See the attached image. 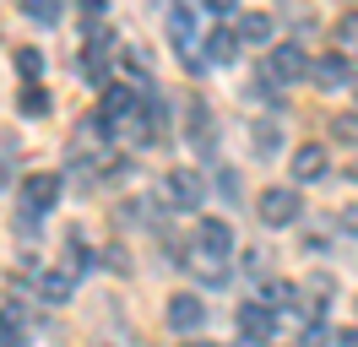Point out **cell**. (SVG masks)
<instances>
[{
  "label": "cell",
  "mask_w": 358,
  "mask_h": 347,
  "mask_svg": "<svg viewBox=\"0 0 358 347\" xmlns=\"http://www.w3.org/2000/svg\"><path fill=\"white\" fill-rule=\"evenodd\" d=\"M326 163H331V157H326V147H320V141H304V147L293 152V179H320V174H326Z\"/></svg>",
  "instance_id": "obj_11"
},
{
  "label": "cell",
  "mask_w": 358,
  "mask_h": 347,
  "mask_svg": "<svg viewBox=\"0 0 358 347\" xmlns=\"http://www.w3.org/2000/svg\"><path fill=\"white\" fill-rule=\"evenodd\" d=\"M206 11H212V17H223V22H228V17L239 22V11H234V0H212V6H206Z\"/></svg>",
  "instance_id": "obj_26"
},
{
  "label": "cell",
  "mask_w": 358,
  "mask_h": 347,
  "mask_svg": "<svg viewBox=\"0 0 358 347\" xmlns=\"http://www.w3.org/2000/svg\"><path fill=\"white\" fill-rule=\"evenodd\" d=\"M163 201L179 206V212H196V206L206 201V179L196 169H169L163 174Z\"/></svg>",
  "instance_id": "obj_2"
},
{
  "label": "cell",
  "mask_w": 358,
  "mask_h": 347,
  "mask_svg": "<svg viewBox=\"0 0 358 347\" xmlns=\"http://www.w3.org/2000/svg\"><path fill=\"white\" fill-rule=\"evenodd\" d=\"M196 347H217V342H196Z\"/></svg>",
  "instance_id": "obj_27"
},
{
  "label": "cell",
  "mask_w": 358,
  "mask_h": 347,
  "mask_svg": "<svg viewBox=\"0 0 358 347\" xmlns=\"http://www.w3.org/2000/svg\"><path fill=\"white\" fill-rule=\"evenodd\" d=\"M201 250L228 260V250H234V228H228L223 217H201Z\"/></svg>",
  "instance_id": "obj_12"
},
{
  "label": "cell",
  "mask_w": 358,
  "mask_h": 347,
  "mask_svg": "<svg viewBox=\"0 0 358 347\" xmlns=\"http://www.w3.org/2000/svg\"><path fill=\"white\" fill-rule=\"evenodd\" d=\"M217 190H223V201H239V174L223 169V174H217Z\"/></svg>",
  "instance_id": "obj_24"
},
{
  "label": "cell",
  "mask_w": 358,
  "mask_h": 347,
  "mask_svg": "<svg viewBox=\"0 0 358 347\" xmlns=\"http://www.w3.org/2000/svg\"><path fill=\"white\" fill-rule=\"evenodd\" d=\"M331 130H336V141H348V147H353V141H358V114H336Z\"/></svg>",
  "instance_id": "obj_21"
},
{
  "label": "cell",
  "mask_w": 358,
  "mask_h": 347,
  "mask_svg": "<svg viewBox=\"0 0 358 347\" xmlns=\"http://www.w3.org/2000/svg\"><path fill=\"white\" fill-rule=\"evenodd\" d=\"M169 38H174L179 49H196V11H190V6L169 11Z\"/></svg>",
  "instance_id": "obj_14"
},
{
  "label": "cell",
  "mask_w": 358,
  "mask_h": 347,
  "mask_svg": "<svg viewBox=\"0 0 358 347\" xmlns=\"http://www.w3.org/2000/svg\"><path fill=\"white\" fill-rule=\"evenodd\" d=\"M326 342H331V331H326L320 320H310V325H304V337H299V347H326Z\"/></svg>",
  "instance_id": "obj_22"
},
{
  "label": "cell",
  "mask_w": 358,
  "mask_h": 347,
  "mask_svg": "<svg viewBox=\"0 0 358 347\" xmlns=\"http://www.w3.org/2000/svg\"><path fill=\"white\" fill-rule=\"evenodd\" d=\"M22 11H27V22H49V27L60 22V6H55V0H27Z\"/></svg>",
  "instance_id": "obj_19"
},
{
  "label": "cell",
  "mask_w": 358,
  "mask_h": 347,
  "mask_svg": "<svg viewBox=\"0 0 358 347\" xmlns=\"http://www.w3.org/2000/svg\"><path fill=\"white\" fill-rule=\"evenodd\" d=\"M336 55H358V11L336 17Z\"/></svg>",
  "instance_id": "obj_16"
},
{
  "label": "cell",
  "mask_w": 358,
  "mask_h": 347,
  "mask_svg": "<svg viewBox=\"0 0 358 347\" xmlns=\"http://www.w3.org/2000/svg\"><path fill=\"white\" fill-rule=\"evenodd\" d=\"M255 206H261V222H266V228H293V222H299V212H304V201H299V190H293V185H266Z\"/></svg>",
  "instance_id": "obj_1"
},
{
  "label": "cell",
  "mask_w": 358,
  "mask_h": 347,
  "mask_svg": "<svg viewBox=\"0 0 358 347\" xmlns=\"http://www.w3.org/2000/svg\"><path fill=\"white\" fill-rule=\"evenodd\" d=\"M234 33H239V43H245V49H266L271 33H277V22H271L266 11H239Z\"/></svg>",
  "instance_id": "obj_8"
},
{
  "label": "cell",
  "mask_w": 358,
  "mask_h": 347,
  "mask_svg": "<svg viewBox=\"0 0 358 347\" xmlns=\"http://www.w3.org/2000/svg\"><path fill=\"white\" fill-rule=\"evenodd\" d=\"M310 65H315V60L304 55V43H271L261 71H266V76H277V82H304V76H310Z\"/></svg>",
  "instance_id": "obj_3"
},
{
  "label": "cell",
  "mask_w": 358,
  "mask_h": 347,
  "mask_svg": "<svg viewBox=\"0 0 358 347\" xmlns=\"http://www.w3.org/2000/svg\"><path fill=\"white\" fill-rule=\"evenodd\" d=\"M22 114H33V120H38V114H49V92H44L38 82L22 87Z\"/></svg>",
  "instance_id": "obj_18"
},
{
  "label": "cell",
  "mask_w": 358,
  "mask_h": 347,
  "mask_svg": "<svg viewBox=\"0 0 358 347\" xmlns=\"http://www.w3.org/2000/svg\"><path fill=\"white\" fill-rule=\"evenodd\" d=\"M38 65H44L38 49H17V71H22V76H38Z\"/></svg>",
  "instance_id": "obj_23"
},
{
  "label": "cell",
  "mask_w": 358,
  "mask_h": 347,
  "mask_svg": "<svg viewBox=\"0 0 358 347\" xmlns=\"http://www.w3.org/2000/svg\"><path fill=\"white\" fill-rule=\"evenodd\" d=\"M310 82L320 87V92H342V87H353V60H348V55H320V60L310 65Z\"/></svg>",
  "instance_id": "obj_5"
},
{
  "label": "cell",
  "mask_w": 358,
  "mask_h": 347,
  "mask_svg": "<svg viewBox=\"0 0 358 347\" xmlns=\"http://www.w3.org/2000/svg\"><path fill=\"white\" fill-rule=\"evenodd\" d=\"M261 304L288 309V304H299V288H293V282H261Z\"/></svg>",
  "instance_id": "obj_17"
},
{
  "label": "cell",
  "mask_w": 358,
  "mask_h": 347,
  "mask_svg": "<svg viewBox=\"0 0 358 347\" xmlns=\"http://www.w3.org/2000/svg\"><path fill=\"white\" fill-rule=\"evenodd\" d=\"M66 190V174H27L22 179V212L27 217H44Z\"/></svg>",
  "instance_id": "obj_4"
},
{
  "label": "cell",
  "mask_w": 358,
  "mask_h": 347,
  "mask_svg": "<svg viewBox=\"0 0 358 347\" xmlns=\"http://www.w3.org/2000/svg\"><path fill=\"white\" fill-rule=\"evenodd\" d=\"M103 260H109V271H131V266H125V260H131V255H125L120 244H109V250H103Z\"/></svg>",
  "instance_id": "obj_25"
},
{
  "label": "cell",
  "mask_w": 358,
  "mask_h": 347,
  "mask_svg": "<svg viewBox=\"0 0 358 347\" xmlns=\"http://www.w3.org/2000/svg\"><path fill=\"white\" fill-rule=\"evenodd\" d=\"M71 288H76V271H66V266H49L44 277H38V299H44V304H66Z\"/></svg>",
  "instance_id": "obj_9"
},
{
  "label": "cell",
  "mask_w": 358,
  "mask_h": 347,
  "mask_svg": "<svg viewBox=\"0 0 358 347\" xmlns=\"http://www.w3.org/2000/svg\"><path fill=\"white\" fill-rule=\"evenodd\" d=\"M239 331H245L250 342H266L271 331H277V309H271V304H261V299H250L245 309H239Z\"/></svg>",
  "instance_id": "obj_7"
},
{
  "label": "cell",
  "mask_w": 358,
  "mask_h": 347,
  "mask_svg": "<svg viewBox=\"0 0 358 347\" xmlns=\"http://www.w3.org/2000/svg\"><path fill=\"white\" fill-rule=\"evenodd\" d=\"M277 147H282V130H277V125H261V130H255V152H261V157H271Z\"/></svg>",
  "instance_id": "obj_20"
},
{
  "label": "cell",
  "mask_w": 358,
  "mask_h": 347,
  "mask_svg": "<svg viewBox=\"0 0 358 347\" xmlns=\"http://www.w3.org/2000/svg\"><path fill=\"white\" fill-rule=\"evenodd\" d=\"M169 325L185 331V337L201 331V325H206V304L196 299V293H174V299H169Z\"/></svg>",
  "instance_id": "obj_6"
},
{
  "label": "cell",
  "mask_w": 358,
  "mask_h": 347,
  "mask_svg": "<svg viewBox=\"0 0 358 347\" xmlns=\"http://www.w3.org/2000/svg\"><path fill=\"white\" fill-rule=\"evenodd\" d=\"M0 347H27L22 309H17V304H6V309H0Z\"/></svg>",
  "instance_id": "obj_15"
},
{
  "label": "cell",
  "mask_w": 358,
  "mask_h": 347,
  "mask_svg": "<svg viewBox=\"0 0 358 347\" xmlns=\"http://www.w3.org/2000/svg\"><path fill=\"white\" fill-rule=\"evenodd\" d=\"M190 271L201 282H212V288H223L228 282V260L223 255H206V250H190Z\"/></svg>",
  "instance_id": "obj_13"
},
{
  "label": "cell",
  "mask_w": 358,
  "mask_h": 347,
  "mask_svg": "<svg viewBox=\"0 0 358 347\" xmlns=\"http://www.w3.org/2000/svg\"><path fill=\"white\" fill-rule=\"evenodd\" d=\"M201 49H206V65H228L239 49H245V43H239V33H234V27H217V33H206Z\"/></svg>",
  "instance_id": "obj_10"
}]
</instances>
